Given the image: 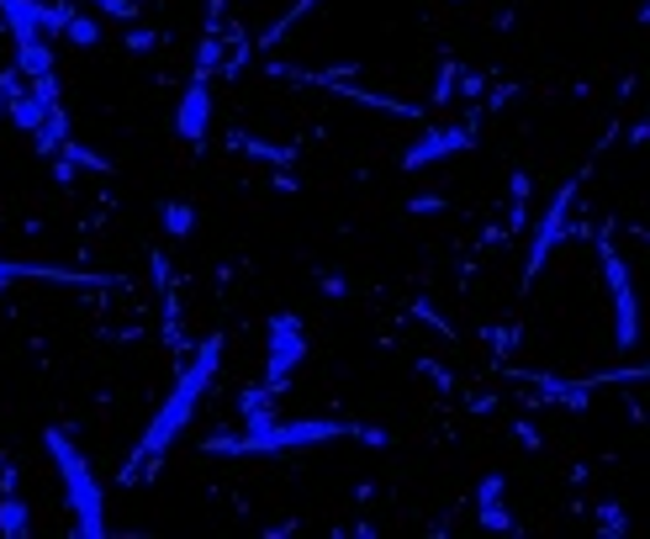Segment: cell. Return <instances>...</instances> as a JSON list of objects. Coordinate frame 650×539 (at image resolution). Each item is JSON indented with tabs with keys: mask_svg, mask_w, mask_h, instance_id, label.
Segmentation results:
<instances>
[{
	"mask_svg": "<svg viewBox=\"0 0 650 539\" xmlns=\"http://www.w3.org/2000/svg\"><path fill=\"white\" fill-rule=\"evenodd\" d=\"M476 518H482V529H497V535H518V524L507 518V476H482V487H476Z\"/></svg>",
	"mask_w": 650,
	"mask_h": 539,
	"instance_id": "9c48e42d",
	"label": "cell"
},
{
	"mask_svg": "<svg viewBox=\"0 0 650 539\" xmlns=\"http://www.w3.org/2000/svg\"><path fill=\"white\" fill-rule=\"evenodd\" d=\"M598 265H602V286H608V302H614V349L629 355L640 349V334H646V318H640V292H635V275H629V260L614 244V228L598 233Z\"/></svg>",
	"mask_w": 650,
	"mask_h": 539,
	"instance_id": "277c9868",
	"label": "cell"
},
{
	"mask_svg": "<svg viewBox=\"0 0 650 539\" xmlns=\"http://www.w3.org/2000/svg\"><path fill=\"white\" fill-rule=\"evenodd\" d=\"M513 440L530 444V450H545V440H539V429H534V423H518V429H513Z\"/></svg>",
	"mask_w": 650,
	"mask_h": 539,
	"instance_id": "44dd1931",
	"label": "cell"
},
{
	"mask_svg": "<svg viewBox=\"0 0 650 539\" xmlns=\"http://www.w3.org/2000/svg\"><path fill=\"white\" fill-rule=\"evenodd\" d=\"M598 535L629 539V518H625V508H619V503H602V508H598Z\"/></svg>",
	"mask_w": 650,
	"mask_h": 539,
	"instance_id": "e0dca14e",
	"label": "cell"
},
{
	"mask_svg": "<svg viewBox=\"0 0 650 539\" xmlns=\"http://www.w3.org/2000/svg\"><path fill=\"white\" fill-rule=\"evenodd\" d=\"M313 11H317V0H296V6H286V17H281V22H270L265 32H260V49H275L291 27L302 22V17H313Z\"/></svg>",
	"mask_w": 650,
	"mask_h": 539,
	"instance_id": "8fae6325",
	"label": "cell"
},
{
	"mask_svg": "<svg viewBox=\"0 0 650 539\" xmlns=\"http://www.w3.org/2000/svg\"><path fill=\"white\" fill-rule=\"evenodd\" d=\"M635 239H646V244H650V228H635Z\"/></svg>",
	"mask_w": 650,
	"mask_h": 539,
	"instance_id": "cb8c5ba5",
	"label": "cell"
},
{
	"mask_svg": "<svg viewBox=\"0 0 650 539\" xmlns=\"http://www.w3.org/2000/svg\"><path fill=\"white\" fill-rule=\"evenodd\" d=\"M59 38H70V43H80V49H91V43H101V22H91L85 11H70V22H64Z\"/></svg>",
	"mask_w": 650,
	"mask_h": 539,
	"instance_id": "9a60e30c",
	"label": "cell"
},
{
	"mask_svg": "<svg viewBox=\"0 0 650 539\" xmlns=\"http://www.w3.org/2000/svg\"><path fill=\"white\" fill-rule=\"evenodd\" d=\"M217 366H222V334H212V339H201V349H196V360L186 370H180V381L169 387V397L159 402V413L148 418L144 440H138V450H133V461H127V482H138L144 476V466H154L159 455H165L169 444L180 440L186 429L196 423V408L207 402V392H212L217 381Z\"/></svg>",
	"mask_w": 650,
	"mask_h": 539,
	"instance_id": "6da1fadb",
	"label": "cell"
},
{
	"mask_svg": "<svg viewBox=\"0 0 650 539\" xmlns=\"http://www.w3.org/2000/svg\"><path fill=\"white\" fill-rule=\"evenodd\" d=\"M444 207H450V201L439 197V191H423V197H412V201H408V218H423V212H444Z\"/></svg>",
	"mask_w": 650,
	"mask_h": 539,
	"instance_id": "ffe728a7",
	"label": "cell"
},
{
	"mask_svg": "<svg viewBox=\"0 0 650 539\" xmlns=\"http://www.w3.org/2000/svg\"><path fill=\"white\" fill-rule=\"evenodd\" d=\"M127 49H133V53H148V49H154V32H127Z\"/></svg>",
	"mask_w": 650,
	"mask_h": 539,
	"instance_id": "7402d4cb",
	"label": "cell"
},
{
	"mask_svg": "<svg viewBox=\"0 0 650 539\" xmlns=\"http://www.w3.org/2000/svg\"><path fill=\"white\" fill-rule=\"evenodd\" d=\"M43 444H49L53 466H59V487H64V508L74 514V535L85 539L106 535V492H101L91 461L74 450V440L64 429H43Z\"/></svg>",
	"mask_w": 650,
	"mask_h": 539,
	"instance_id": "3957f363",
	"label": "cell"
},
{
	"mask_svg": "<svg viewBox=\"0 0 650 539\" xmlns=\"http://www.w3.org/2000/svg\"><path fill=\"white\" fill-rule=\"evenodd\" d=\"M0 535H27V503L22 497H0Z\"/></svg>",
	"mask_w": 650,
	"mask_h": 539,
	"instance_id": "2e32d148",
	"label": "cell"
},
{
	"mask_svg": "<svg viewBox=\"0 0 650 539\" xmlns=\"http://www.w3.org/2000/svg\"><path fill=\"white\" fill-rule=\"evenodd\" d=\"M159 218H165L169 239H191L196 233V207L191 201H165V207H159Z\"/></svg>",
	"mask_w": 650,
	"mask_h": 539,
	"instance_id": "7c38bea8",
	"label": "cell"
},
{
	"mask_svg": "<svg viewBox=\"0 0 650 539\" xmlns=\"http://www.w3.org/2000/svg\"><path fill=\"white\" fill-rule=\"evenodd\" d=\"M640 27H650V0H646V6H640Z\"/></svg>",
	"mask_w": 650,
	"mask_h": 539,
	"instance_id": "603a6c76",
	"label": "cell"
},
{
	"mask_svg": "<svg viewBox=\"0 0 650 539\" xmlns=\"http://www.w3.org/2000/svg\"><path fill=\"white\" fill-rule=\"evenodd\" d=\"M507 197H513V212H507V233H524L530 228V197H534V180L524 170H513L507 180Z\"/></svg>",
	"mask_w": 650,
	"mask_h": 539,
	"instance_id": "30bf717a",
	"label": "cell"
},
{
	"mask_svg": "<svg viewBox=\"0 0 650 539\" xmlns=\"http://www.w3.org/2000/svg\"><path fill=\"white\" fill-rule=\"evenodd\" d=\"M307 328H302V318L296 313H275L265 328V376H260V387L265 392H286L291 387V376L302 370V360H307Z\"/></svg>",
	"mask_w": 650,
	"mask_h": 539,
	"instance_id": "5b68a950",
	"label": "cell"
},
{
	"mask_svg": "<svg viewBox=\"0 0 650 539\" xmlns=\"http://www.w3.org/2000/svg\"><path fill=\"white\" fill-rule=\"evenodd\" d=\"M577 191H581V175H566V186H560V191L551 197V207H545V218H539V228H534L530 260H524V292L539 281V270L551 265L555 244L566 239V228H572V207H577Z\"/></svg>",
	"mask_w": 650,
	"mask_h": 539,
	"instance_id": "8992f818",
	"label": "cell"
},
{
	"mask_svg": "<svg viewBox=\"0 0 650 539\" xmlns=\"http://www.w3.org/2000/svg\"><path fill=\"white\" fill-rule=\"evenodd\" d=\"M233 144H239L243 154H254V159H270V165H281V170L291 165V148H281V144H260V138H233Z\"/></svg>",
	"mask_w": 650,
	"mask_h": 539,
	"instance_id": "ac0fdd59",
	"label": "cell"
},
{
	"mask_svg": "<svg viewBox=\"0 0 650 539\" xmlns=\"http://www.w3.org/2000/svg\"><path fill=\"white\" fill-rule=\"evenodd\" d=\"M207 80L212 74H196L191 85H186V96H180V112H175V133L191 148H201L207 133H212V85Z\"/></svg>",
	"mask_w": 650,
	"mask_h": 539,
	"instance_id": "ba28073f",
	"label": "cell"
},
{
	"mask_svg": "<svg viewBox=\"0 0 650 539\" xmlns=\"http://www.w3.org/2000/svg\"><path fill=\"white\" fill-rule=\"evenodd\" d=\"M455 85H460V59H444V64H439V74H433L429 101H433V106H450V101H455Z\"/></svg>",
	"mask_w": 650,
	"mask_h": 539,
	"instance_id": "4fadbf2b",
	"label": "cell"
},
{
	"mask_svg": "<svg viewBox=\"0 0 650 539\" xmlns=\"http://www.w3.org/2000/svg\"><path fill=\"white\" fill-rule=\"evenodd\" d=\"M334 440H360L370 450H386L391 434L370 429L360 418H270L249 434H228V440H207L212 455H286V450H307V444H334Z\"/></svg>",
	"mask_w": 650,
	"mask_h": 539,
	"instance_id": "7a4b0ae2",
	"label": "cell"
},
{
	"mask_svg": "<svg viewBox=\"0 0 650 539\" xmlns=\"http://www.w3.org/2000/svg\"><path fill=\"white\" fill-rule=\"evenodd\" d=\"M619 381H650V366H629V370H598V376H587L577 387L587 392H602V387H619Z\"/></svg>",
	"mask_w": 650,
	"mask_h": 539,
	"instance_id": "5bb4252c",
	"label": "cell"
},
{
	"mask_svg": "<svg viewBox=\"0 0 650 539\" xmlns=\"http://www.w3.org/2000/svg\"><path fill=\"white\" fill-rule=\"evenodd\" d=\"M486 96V80L471 70H460V85H455V101H482Z\"/></svg>",
	"mask_w": 650,
	"mask_h": 539,
	"instance_id": "d6986e66",
	"label": "cell"
},
{
	"mask_svg": "<svg viewBox=\"0 0 650 539\" xmlns=\"http://www.w3.org/2000/svg\"><path fill=\"white\" fill-rule=\"evenodd\" d=\"M476 123H482V112H471L465 123H455V127H429L418 144L402 154V170H429V165H444V159H455V154H465V148H476Z\"/></svg>",
	"mask_w": 650,
	"mask_h": 539,
	"instance_id": "52a82bcc",
	"label": "cell"
}]
</instances>
